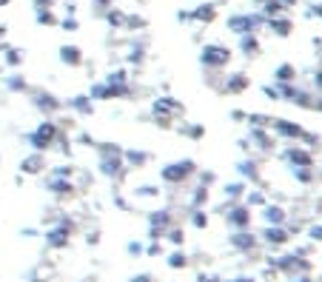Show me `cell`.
Wrapping results in <instances>:
<instances>
[{
  "instance_id": "cell-6",
  "label": "cell",
  "mask_w": 322,
  "mask_h": 282,
  "mask_svg": "<svg viewBox=\"0 0 322 282\" xmlns=\"http://www.w3.org/2000/svg\"><path fill=\"white\" fill-rule=\"evenodd\" d=\"M228 245L234 248V251L248 254V251H254V248L260 245V237H257V234H251V228H245V231H231Z\"/></svg>"
},
{
  "instance_id": "cell-11",
  "label": "cell",
  "mask_w": 322,
  "mask_h": 282,
  "mask_svg": "<svg viewBox=\"0 0 322 282\" xmlns=\"http://www.w3.org/2000/svg\"><path fill=\"white\" fill-rule=\"evenodd\" d=\"M262 220H265V225H285L288 222V211L277 203H265L262 205Z\"/></svg>"
},
{
  "instance_id": "cell-16",
  "label": "cell",
  "mask_w": 322,
  "mask_h": 282,
  "mask_svg": "<svg viewBox=\"0 0 322 282\" xmlns=\"http://www.w3.org/2000/svg\"><path fill=\"white\" fill-rule=\"evenodd\" d=\"M49 191L55 197H68V194H75V183L71 180H60V177H49Z\"/></svg>"
},
{
  "instance_id": "cell-23",
  "label": "cell",
  "mask_w": 322,
  "mask_h": 282,
  "mask_svg": "<svg viewBox=\"0 0 322 282\" xmlns=\"http://www.w3.org/2000/svg\"><path fill=\"white\" fill-rule=\"evenodd\" d=\"M291 174H294V180H297V183H302V185H311L314 183V168H291Z\"/></svg>"
},
{
  "instance_id": "cell-31",
  "label": "cell",
  "mask_w": 322,
  "mask_h": 282,
  "mask_svg": "<svg viewBox=\"0 0 322 282\" xmlns=\"http://www.w3.org/2000/svg\"><path fill=\"white\" fill-rule=\"evenodd\" d=\"M146 254H149V257H160V254H163V242H160V239H151V245L146 248Z\"/></svg>"
},
{
  "instance_id": "cell-13",
  "label": "cell",
  "mask_w": 322,
  "mask_h": 282,
  "mask_svg": "<svg viewBox=\"0 0 322 282\" xmlns=\"http://www.w3.org/2000/svg\"><path fill=\"white\" fill-rule=\"evenodd\" d=\"M237 174H240L242 180H248V183H260V180H262L260 166H257V160H251V157L237 163Z\"/></svg>"
},
{
  "instance_id": "cell-34",
  "label": "cell",
  "mask_w": 322,
  "mask_h": 282,
  "mask_svg": "<svg viewBox=\"0 0 322 282\" xmlns=\"http://www.w3.org/2000/svg\"><path fill=\"white\" fill-rule=\"evenodd\" d=\"M188 137H191V140H200V137H205V129L203 126H191V129H188Z\"/></svg>"
},
{
  "instance_id": "cell-33",
  "label": "cell",
  "mask_w": 322,
  "mask_h": 282,
  "mask_svg": "<svg viewBox=\"0 0 322 282\" xmlns=\"http://www.w3.org/2000/svg\"><path fill=\"white\" fill-rule=\"evenodd\" d=\"M308 239L311 242H322V225H311L308 228Z\"/></svg>"
},
{
  "instance_id": "cell-19",
  "label": "cell",
  "mask_w": 322,
  "mask_h": 282,
  "mask_svg": "<svg viewBox=\"0 0 322 282\" xmlns=\"http://www.w3.org/2000/svg\"><path fill=\"white\" fill-rule=\"evenodd\" d=\"M166 265H168L171 271H183V268L188 265V257L180 251V248H177V251H171V254L166 257Z\"/></svg>"
},
{
  "instance_id": "cell-8",
  "label": "cell",
  "mask_w": 322,
  "mask_h": 282,
  "mask_svg": "<svg viewBox=\"0 0 322 282\" xmlns=\"http://www.w3.org/2000/svg\"><path fill=\"white\" fill-rule=\"evenodd\" d=\"M100 174L103 177H112V180H120L129 174V168H126L123 157H100Z\"/></svg>"
},
{
  "instance_id": "cell-10",
  "label": "cell",
  "mask_w": 322,
  "mask_h": 282,
  "mask_svg": "<svg viewBox=\"0 0 322 282\" xmlns=\"http://www.w3.org/2000/svg\"><path fill=\"white\" fill-rule=\"evenodd\" d=\"M149 225H151L149 231H157L160 237H166V231L174 225V214H171L168 208H163V211H151V214H149Z\"/></svg>"
},
{
  "instance_id": "cell-5",
  "label": "cell",
  "mask_w": 322,
  "mask_h": 282,
  "mask_svg": "<svg viewBox=\"0 0 322 282\" xmlns=\"http://www.w3.org/2000/svg\"><path fill=\"white\" fill-rule=\"evenodd\" d=\"M268 129H274V134L282 137V140H302L305 137V129L299 123H291V120H282V117H277V120H271V126Z\"/></svg>"
},
{
  "instance_id": "cell-38",
  "label": "cell",
  "mask_w": 322,
  "mask_h": 282,
  "mask_svg": "<svg viewBox=\"0 0 322 282\" xmlns=\"http://www.w3.org/2000/svg\"><path fill=\"white\" fill-rule=\"evenodd\" d=\"M220 282H257L254 276H231V279H220Z\"/></svg>"
},
{
  "instance_id": "cell-20",
  "label": "cell",
  "mask_w": 322,
  "mask_h": 282,
  "mask_svg": "<svg viewBox=\"0 0 322 282\" xmlns=\"http://www.w3.org/2000/svg\"><path fill=\"white\" fill-rule=\"evenodd\" d=\"M245 185L242 183H228L223 188V194H225V200H228V203H237V200H242V197H245Z\"/></svg>"
},
{
  "instance_id": "cell-12",
  "label": "cell",
  "mask_w": 322,
  "mask_h": 282,
  "mask_svg": "<svg viewBox=\"0 0 322 282\" xmlns=\"http://www.w3.org/2000/svg\"><path fill=\"white\" fill-rule=\"evenodd\" d=\"M231 57L228 49H223V46H205L203 49V63L205 66H225Z\"/></svg>"
},
{
  "instance_id": "cell-24",
  "label": "cell",
  "mask_w": 322,
  "mask_h": 282,
  "mask_svg": "<svg viewBox=\"0 0 322 282\" xmlns=\"http://www.w3.org/2000/svg\"><path fill=\"white\" fill-rule=\"evenodd\" d=\"M154 197H160V188H157V185H140V188L134 191V200H154Z\"/></svg>"
},
{
  "instance_id": "cell-2",
  "label": "cell",
  "mask_w": 322,
  "mask_h": 282,
  "mask_svg": "<svg viewBox=\"0 0 322 282\" xmlns=\"http://www.w3.org/2000/svg\"><path fill=\"white\" fill-rule=\"evenodd\" d=\"M57 137H60L57 123H40L31 134H26V140H29V146L34 148L38 154H43V151H49V148H51V143H55Z\"/></svg>"
},
{
  "instance_id": "cell-41",
  "label": "cell",
  "mask_w": 322,
  "mask_h": 282,
  "mask_svg": "<svg viewBox=\"0 0 322 282\" xmlns=\"http://www.w3.org/2000/svg\"><path fill=\"white\" fill-rule=\"evenodd\" d=\"M131 282H154V279H151L149 274H137V276H134V279H131Z\"/></svg>"
},
{
  "instance_id": "cell-39",
  "label": "cell",
  "mask_w": 322,
  "mask_h": 282,
  "mask_svg": "<svg viewBox=\"0 0 322 282\" xmlns=\"http://www.w3.org/2000/svg\"><path fill=\"white\" fill-rule=\"evenodd\" d=\"M63 57H68L71 63H77V49H63Z\"/></svg>"
},
{
  "instance_id": "cell-43",
  "label": "cell",
  "mask_w": 322,
  "mask_h": 282,
  "mask_svg": "<svg viewBox=\"0 0 322 282\" xmlns=\"http://www.w3.org/2000/svg\"><path fill=\"white\" fill-rule=\"evenodd\" d=\"M316 86H319V89H322V74H316Z\"/></svg>"
},
{
  "instance_id": "cell-18",
  "label": "cell",
  "mask_w": 322,
  "mask_h": 282,
  "mask_svg": "<svg viewBox=\"0 0 322 282\" xmlns=\"http://www.w3.org/2000/svg\"><path fill=\"white\" fill-rule=\"evenodd\" d=\"M268 203V200H265V191H245V203H242V205H245V208H251V211H254V208H262V205H265Z\"/></svg>"
},
{
  "instance_id": "cell-25",
  "label": "cell",
  "mask_w": 322,
  "mask_h": 282,
  "mask_svg": "<svg viewBox=\"0 0 322 282\" xmlns=\"http://www.w3.org/2000/svg\"><path fill=\"white\" fill-rule=\"evenodd\" d=\"M166 239L171 242V245H183V242H186V231H183V228H177V225H171V228L166 231Z\"/></svg>"
},
{
  "instance_id": "cell-36",
  "label": "cell",
  "mask_w": 322,
  "mask_h": 282,
  "mask_svg": "<svg viewBox=\"0 0 322 282\" xmlns=\"http://www.w3.org/2000/svg\"><path fill=\"white\" fill-rule=\"evenodd\" d=\"M142 251H146V248H142V242H129V254H134V257H140Z\"/></svg>"
},
{
  "instance_id": "cell-30",
  "label": "cell",
  "mask_w": 322,
  "mask_h": 282,
  "mask_svg": "<svg viewBox=\"0 0 322 282\" xmlns=\"http://www.w3.org/2000/svg\"><path fill=\"white\" fill-rule=\"evenodd\" d=\"M71 171H75V168L71 166H57L55 171H51V177H60V180H68L71 177Z\"/></svg>"
},
{
  "instance_id": "cell-32",
  "label": "cell",
  "mask_w": 322,
  "mask_h": 282,
  "mask_svg": "<svg viewBox=\"0 0 322 282\" xmlns=\"http://www.w3.org/2000/svg\"><path fill=\"white\" fill-rule=\"evenodd\" d=\"M214 180H217V174H214V171H200V185L208 188V185H214Z\"/></svg>"
},
{
  "instance_id": "cell-15",
  "label": "cell",
  "mask_w": 322,
  "mask_h": 282,
  "mask_svg": "<svg viewBox=\"0 0 322 282\" xmlns=\"http://www.w3.org/2000/svg\"><path fill=\"white\" fill-rule=\"evenodd\" d=\"M46 168V160H43V154H29L26 160H20V171L23 174H40Z\"/></svg>"
},
{
  "instance_id": "cell-26",
  "label": "cell",
  "mask_w": 322,
  "mask_h": 282,
  "mask_svg": "<svg viewBox=\"0 0 322 282\" xmlns=\"http://www.w3.org/2000/svg\"><path fill=\"white\" fill-rule=\"evenodd\" d=\"M191 225L194 228H208V214L203 208H191Z\"/></svg>"
},
{
  "instance_id": "cell-37",
  "label": "cell",
  "mask_w": 322,
  "mask_h": 282,
  "mask_svg": "<svg viewBox=\"0 0 322 282\" xmlns=\"http://www.w3.org/2000/svg\"><path fill=\"white\" fill-rule=\"evenodd\" d=\"M262 92H265V97H271V100H279V89H271V86H265Z\"/></svg>"
},
{
  "instance_id": "cell-29",
  "label": "cell",
  "mask_w": 322,
  "mask_h": 282,
  "mask_svg": "<svg viewBox=\"0 0 322 282\" xmlns=\"http://www.w3.org/2000/svg\"><path fill=\"white\" fill-rule=\"evenodd\" d=\"M274 77H277L279 83H282V86H285V83H291V80H294V68H291V66H279Z\"/></svg>"
},
{
  "instance_id": "cell-7",
  "label": "cell",
  "mask_w": 322,
  "mask_h": 282,
  "mask_svg": "<svg viewBox=\"0 0 322 282\" xmlns=\"http://www.w3.org/2000/svg\"><path fill=\"white\" fill-rule=\"evenodd\" d=\"M68 237H71V222L60 220L55 228L46 231V245H49V248H66L68 245Z\"/></svg>"
},
{
  "instance_id": "cell-1",
  "label": "cell",
  "mask_w": 322,
  "mask_h": 282,
  "mask_svg": "<svg viewBox=\"0 0 322 282\" xmlns=\"http://www.w3.org/2000/svg\"><path fill=\"white\" fill-rule=\"evenodd\" d=\"M194 174H197V163H194L191 157L174 160V163H168V166L160 168V180L168 185H180V183H186L188 177H194Z\"/></svg>"
},
{
  "instance_id": "cell-17",
  "label": "cell",
  "mask_w": 322,
  "mask_h": 282,
  "mask_svg": "<svg viewBox=\"0 0 322 282\" xmlns=\"http://www.w3.org/2000/svg\"><path fill=\"white\" fill-rule=\"evenodd\" d=\"M123 163H126V168H142L149 163V151H137V148L123 151Z\"/></svg>"
},
{
  "instance_id": "cell-14",
  "label": "cell",
  "mask_w": 322,
  "mask_h": 282,
  "mask_svg": "<svg viewBox=\"0 0 322 282\" xmlns=\"http://www.w3.org/2000/svg\"><path fill=\"white\" fill-rule=\"evenodd\" d=\"M271 131V129H268ZM265 129H248V143H251V146H257L260 148V151H271L274 148V137L268 134Z\"/></svg>"
},
{
  "instance_id": "cell-28",
  "label": "cell",
  "mask_w": 322,
  "mask_h": 282,
  "mask_svg": "<svg viewBox=\"0 0 322 282\" xmlns=\"http://www.w3.org/2000/svg\"><path fill=\"white\" fill-rule=\"evenodd\" d=\"M38 105H40L43 111H57V109H60V103H57L51 94H40V97H38Z\"/></svg>"
},
{
  "instance_id": "cell-9",
  "label": "cell",
  "mask_w": 322,
  "mask_h": 282,
  "mask_svg": "<svg viewBox=\"0 0 322 282\" xmlns=\"http://www.w3.org/2000/svg\"><path fill=\"white\" fill-rule=\"evenodd\" d=\"M291 239V231L285 225H265L262 228V242H268L271 248H279V245H285Z\"/></svg>"
},
{
  "instance_id": "cell-35",
  "label": "cell",
  "mask_w": 322,
  "mask_h": 282,
  "mask_svg": "<svg viewBox=\"0 0 322 282\" xmlns=\"http://www.w3.org/2000/svg\"><path fill=\"white\" fill-rule=\"evenodd\" d=\"M92 97L105 100V97H109V89H105V86H94V89H92Z\"/></svg>"
},
{
  "instance_id": "cell-4",
  "label": "cell",
  "mask_w": 322,
  "mask_h": 282,
  "mask_svg": "<svg viewBox=\"0 0 322 282\" xmlns=\"http://www.w3.org/2000/svg\"><path fill=\"white\" fill-rule=\"evenodd\" d=\"M282 160L288 163L291 168H314V154L302 146H288L282 151Z\"/></svg>"
},
{
  "instance_id": "cell-42",
  "label": "cell",
  "mask_w": 322,
  "mask_h": 282,
  "mask_svg": "<svg viewBox=\"0 0 322 282\" xmlns=\"http://www.w3.org/2000/svg\"><path fill=\"white\" fill-rule=\"evenodd\" d=\"M231 120H245V111H231Z\"/></svg>"
},
{
  "instance_id": "cell-40",
  "label": "cell",
  "mask_w": 322,
  "mask_h": 282,
  "mask_svg": "<svg viewBox=\"0 0 322 282\" xmlns=\"http://www.w3.org/2000/svg\"><path fill=\"white\" fill-rule=\"evenodd\" d=\"M197 282H220V279H217V276H211V274H200Z\"/></svg>"
},
{
  "instance_id": "cell-3",
  "label": "cell",
  "mask_w": 322,
  "mask_h": 282,
  "mask_svg": "<svg viewBox=\"0 0 322 282\" xmlns=\"http://www.w3.org/2000/svg\"><path fill=\"white\" fill-rule=\"evenodd\" d=\"M251 208H245V205H237V203H225L223 205V220L225 225H231L234 231H245V228H251Z\"/></svg>"
},
{
  "instance_id": "cell-27",
  "label": "cell",
  "mask_w": 322,
  "mask_h": 282,
  "mask_svg": "<svg viewBox=\"0 0 322 282\" xmlns=\"http://www.w3.org/2000/svg\"><path fill=\"white\" fill-rule=\"evenodd\" d=\"M68 105L77 109L80 114H92V100H88V97H75V100H68Z\"/></svg>"
},
{
  "instance_id": "cell-21",
  "label": "cell",
  "mask_w": 322,
  "mask_h": 282,
  "mask_svg": "<svg viewBox=\"0 0 322 282\" xmlns=\"http://www.w3.org/2000/svg\"><path fill=\"white\" fill-rule=\"evenodd\" d=\"M242 89H248V77H245V74H234V77L225 83V92H228V94H240Z\"/></svg>"
},
{
  "instance_id": "cell-22",
  "label": "cell",
  "mask_w": 322,
  "mask_h": 282,
  "mask_svg": "<svg viewBox=\"0 0 322 282\" xmlns=\"http://www.w3.org/2000/svg\"><path fill=\"white\" fill-rule=\"evenodd\" d=\"M208 197H211V191L205 188V185H197V188H194V194H191V208H205Z\"/></svg>"
}]
</instances>
